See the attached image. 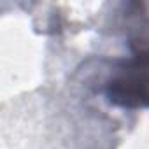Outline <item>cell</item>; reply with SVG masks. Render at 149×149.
Returning a JSON list of instances; mask_svg holds the SVG:
<instances>
[{
  "mask_svg": "<svg viewBox=\"0 0 149 149\" xmlns=\"http://www.w3.org/2000/svg\"><path fill=\"white\" fill-rule=\"evenodd\" d=\"M107 100L114 105L137 109L149 105V49L140 47L105 84Z\"/></svg>",
  "mask_w": 149,
  "mask_h": 149,
  "instance_id": "1",
  "label": "cell"
}]
</instances>
